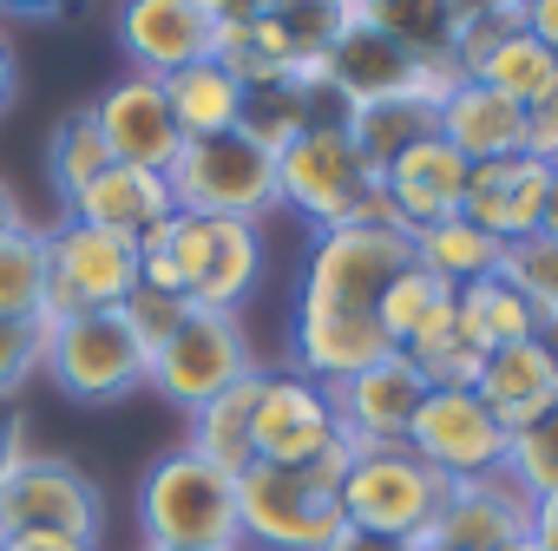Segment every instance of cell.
Returning <instances> with one entry per match:
<instances>
[{
  "label": "cell",
  "mask_w": 558,
  "mask_h": 551,
  "mask_svg": "<svg viewBox=\"0 0 558 551\" xmlns=\"http://www.w3.org/2000/svg\"><path fill=\"white\" fill-rule=\"evenodd\" d=\"M342 473L349 440L316 466H243L236 473V525L243 544L263 551H323L342 531Z\"/></svg>",
  "instance_id": "obj_1"
},
{
  "label": "cell",
  "mask_w": 558,
  "mask_h": 551,
  "mask_svg": "<svg viewBox=\"0 0 558 551\" xmlns=\"http://www.w3.org/2000/svg\"><path fill=\"white\" fill-rule=\"evenodd\" d=\"M276 197H283V210H296L316 230H336V223H388L381 177L355 151L349 119L310 125L303 138H290L283 151H276Z\"/></svg>",
  "instance_id": "obj_2"
},
{
  "label": "cell",
  "mask_w": 558,
  "mask_h": 551,
  "mask_svg": "<svg viewBox=\"0 0 558 551\" xmlns=\"http://www.w3.org/2000/svg\"><path fill=\"white\" fill-rule=\"evenodd\" d=\"M138 531L145 544H184V551H243L236 525V479L191 446H171L138 479Z\"/></svg>",
  "instance_id": "obj_3"
},
{
  "label": "cell",
  "mask_w": 558,
  "mask_h": 551,
  "mask_svg": "<svg viewBox=\"0 0 558 551\" xmlns=\"http://www.w3.org/2000/svg\"><path fill=\"white\" fill-rule=\"evenodd\" d=\"M138 249H165V262L178 269V290H184L191 309L236 316L250 303V290L263 283V230L256 223L171 210L165 223H151L138 236Z\"/></svg>",
  "instance_id": "obj_4"
},
{
  "label": "cell",
  "mask_w": 558,
  "mask_h": 551,
  "mask_svg": "<svg viewBox=\"0 0 558 551\" xmlns=\"http://www.w3.org/2000/svg\"><path fill=\"white\" fill-rule=\"evenodd\" d=\"M165 184H171V204L191 217L263 223L269 210H283V197H276V151H263L243 132L178 145V158L165 164Z\"/></svg>",
  "instance_id": "obj_5"
},
{
  "label": "cell",
  "mask_w": 558,
  "mask_h": 551,
  "mask_svg": "<svg viewBox=\"0 0 558 551\" xmlns=\"http://www.w3.org/2000/svg\"><path fill=\"white\" fill-rule=\"evenodd\" d=\"M40 368L73 407H112L145 388L151 362L132 342L119 309H93V316H66L40 329Z\"/></svg>",
  "instance_id": "obj_6"
},
{
  "label": "cell",
  "mask_w": 558,
  "mask_h": 551,
  "mask_svg": "<svg viewBox=\"0 0 558 551\" xmlns=\"http://www.w3.org/2000/svg\"><path fill=\"white\" fill-rule=\"evenodd\" d=\"M336 499H342V525L408 544L440 518L447 479L434 466H421L408 446H349V473H342Z\"/></svg>",
  "instance_id": "obj_7"
},
{
  "label": "cell",
  "mask_w": 558,
  "mask_h": 551,
  "mask_svg": "<svg viewBox=\"0 0 558 551\" xmlns=\"http://www.w3.org/2000/svg\"><path fill=\"white\" fill-rule=\"evenodd\" d=\"M0 538H80L99 551L106 538L99 479L60 453H27L0 486Z\"/></svg>",
  "instance_id": "obj_8"
},
{
  "label": "cell",
  "mask_w": 558,
  "mask_h": 551,
  "mask_svg": "<svg viewBox=\"0 0 558 551\" xmlns=\"http://www.w3.org/2000/svg\"><path fill=\"white\" fill-rule=\"evenodd\" d=\"M414 262V236L395 223H336L316 230L303 262V309H375L381 290Z\"/></svg>",
  "instance_id": "obj_9"
},
{
  "label": "cell",
  "mask_w": 558,
  "mask_h": 551,
  "mask_svg": "<svg viewBox=\"0 0 558 551\" xmlns=\"http://www.w3.org/2000/svg\"><path fill=\"white\" fill-rule=\"evenodd\" d=\"M132 290H138V243L132 236L93 230V223H73V217H60L47 230V322L119 309Z\"/></svg>",
  "instance_id": "obj_10"
},
{
  "label": "cell",
  "mask_w": 558,
  "mask_h": 551,
  "mask_svg": "<svg viewBox=\"0 0 558 551\" xmlns=\"http://www.w3.org/2000/svg\"><path fill=\"white\" fill-rule=\"evenodd\" d=\"M250 368H256V355H250L243 322H236V316H217V309H191V316H184V329L151 355L145 388H151V394H165L171 407L197 414L204 401H217L223 388H236Z\"/></svg>",
  "instance_id": "obj_11"
},
{
  "label": "cell",
  "mask_w": 558,
  "mask_h": 551,
  "mask_svg": "<svg viewBox=\"0 0 558 551\" xmlns=\"http://www.w3.org/2000/svg\"><path fill=\"white\" fill-rule=\"evenodd\" d=\"M250 446L256 466H316L342 446V420L323 381L296 368H263L256 414H250Z\"/></svg>",
  "instance_id": "obj_12"
},
{
  "label": "cell",
  "mask_w": 558,
  "mask_h": 551,
  "mask_svg": "<svg viewBox=\"0 0 558 551\" xmlns=\"http://www.w3.org/2000/svg\"><path fill=\"white\" fill-rule=\"evenodd\" d=\"M401 446L421 466H434L447 486H460V479H493L506 466L512 433L486 414V401L473 388H427V401H421Z\"/></svg>",
  "instance_id": "obj_13"
},
{
  "label": "cell",
  "mask_w": 558,
  "mask_h": 551,
  "mask_svg": "<svg viewBox=\"0 0 558 551\" xmlns=\"http://www.w3.org/2000/svg\"><path fill=\"white\" fill-rule=\"evenodd\" d=\"M323 86L355 112V106H381V99H447L453 73L447 66H421L414 53H401L388 34L349 21L336 34V47L323 53Z\"/></svg>",
  "instance_id": "obj_14"
},
{
  "label": "cell",
  "mask_w": 558,
  "mask_h": 551,
  "mask_svg": "<svg viewBox=\"0 0 558 551\" xmlns=\"http://www.w3.org/2000/svg\"><path fill=\"white\" fill-rule=\"evenodd\" d=\"M329 401H336V420H342V440L349 446H401L408 427H414V414H421V401H427V381L395 348V355L368 362L362 375L336 381Z\"/></svg>",
  "instance_id": "obj_15"
},
{
  "label": "cell",
  "mask_w": 558,
  "mask_h": 551,
  "mask_svg": "<svg viewBox=\"0 0 558 551\" xmlns=\"http://www.w3.org/2000/svg\"><path fill=\"white\" fill-rule=\"evenodd\" d=\"M112 34H119V53L132 60V73H151V79H171V73L210 60V47H217V21L197 0H119Z\"/></svg>",
  "instance_id": "obj_16"
},
{
  "label": "cell",
  "mask_w": 558,
  "mask_h": 551,
  "mask_svg": "<svg viewBox=\"0 0 558 551\" xmlns=\"http://www.w3.org/2000/svg\"><path fill=\"white\" fill-rule=\"evenodd\" d=\"M93 125H99L112 164H138V171H165L184 145L178 125H171V106H165V79H151V73L112 79L93 99Z\"/></svg>",
  "instance_id": "obj_17"
},
{
  "label": "cell",
  "mask_w": 558,
  "mask_h": 551,
  "mask_svg": "<svg viewBox=\"0 0 558 551\" xmlns=\"http://www.w3.org/2000/svg\"><path fill=\"white\" fill-rule=\"evenodd\" d=\"M545 191H551V164L532 158V151H512V158H486L466 171V197H460V217L499 243H519V236H538L545 223Z\"/></svg>",
  "instance_id": "obj_18"
},
{
  "label": "cell",
  "mask_w": 558,
  "mask_h": 551,
  "mask_svg": "<svg viewBox=\"0 0 558 551\" xmlns=\"http://www.w3.org/2000/svg\"><path fill=\"white\" fill-rule=\"evenodd\" d=\"M466 158L434 132L421 138L414 151H401L388 171H381V204H388V223L395 230H427L440 217H460V197H466Z\"/></svg>",
  "instance_id": "obj_19"
},
{
  "label": "cell",
  "mask_w": 558,
  "mask_h": 551,
  "mask_svg": "<svg viewBox=\"0 0 558 551\" xmlns=\"http://www.w3.org/2000/svg\"><path fill=\"white\" fill-rule=\"evenodd\" d=\"M290 342H296V362L290 368L310 375V381H323V388H336V381L362 375L368 362L395 355L388 335H381V322H375V309H303L296 303Z\"/></svg>",
  "instance_id": "obj_20"
},
{
  "label": "cell",
  "mask_w": 558,
  "mask_h": 551,
  "mask_svg": "<svg viewBox=\"0 0 558 551\" xmlns=\"http://www.w3.org/2000/svg\"><path fill=\"white\" fill-rule=\"evenodd\" d=\"M525 525H532V499H525L506 473H493V479H460V486H447L440 518H434L427 531H440V538L460 544V551H499V544L525 538Z\"/></svg>",
  "instance_id": "obj_21"
},
{
  "label": "cell",
  "mask_w": 558,
  "mask_h": 551,
  "mask_svg": "<svg viewBox=\"0 0 558 551\" xmlns=\"http://www.w3.org/2000/svg\"><path fill=\"white\" fill-rule=\"evenodd\" d=\"M178 204H171V184H165V171H138V164H106L73 204H66V217L73 223H93V230H112V236H145L151 223H165Z\"/></svg>",
  "instance_id": "obj_22"
},
{
  "label": "cell",
  "mask_w": 558,
  "mask_h": 551,
  "mask_svg": "<svg viewBox=\"0 0 558 551\" xmlns=\"http://www.w3.org/2000/svg\"><path fill=\"white\" fill-rule=\"evenodd\" d=\"M440 138H447L466 164L512 158V151H525V106L499 99V93L480 86V79H453L447 99H440Z\"/></svg>",
  "instance_id": "obj_23"
},
{
  "label": "cell",
  "mask_w": 558,
  "mask_h": 551,
  "mask_svg": "<svg viewBox=\"0 0 558 551\" xmlns=\"http://www.w3.org/2000/svg\"><path fill=\"white\" fill-rule=\"evenodd\" d=\"M473 394L486 401V414H493L506 433H519V427H532V420L558 401V375H551V362L538 355V342H506V348H493V355L480 362Z\"/></svg>",
  "instance_id": "obj_24"
},
{
  "label": "cell",
  "mask_w": 558,
  "mask_h": 551,
  "mask_svg": "<svg viewBox=\"0 0 558 551\" xmlns=\"http://www.w3.org/2000/svg\"><path fill=\"white\" fill-rule=\"evenodd\" d=\"M355 21L388 34L421 66H447L453 73V34H460L453 0H355Z\"/></svg>",
  "instance_id": "obj_25"
},
{
  "label": "cell",
  "mask_w": 558,
  "mask_h": 551,
  "mask_svg": "<svg viewBox=\"0 0 558 551\" xmlns=\"http://www.w3.org/2000/svg\"><path fill=\"white\" fill-rule=\"evenodd\" d=\"M256 388H263V368H250L236 388H223L217 401H204L197 414H184L191 420V453L197 460H210V466H223L230 479L243 473V466H256V446H250V414H256Z\"/></svg>",
  "instance_id": "obj_26"
},
{
  "label": "cell",
  "mask_w": 558,
  "mask_h": 551,
  "mask_svg": "<svg viewBox=\"0 0 558 551\" xmlns=\"http://www.w3.org/2000/svg\"><path fill=\"white\" fill-rule=\"evenodd\" d=\"M165 106H171L178 138L191 145V138L236 132V119H243V86H236L217 60H197V66H184V73L165 79Z\"/></svg>",
  "instance_id": "obj_27"
},
{
  "label": "cell",
  "mask_w": 558,
  "mask_h": 551,
  "mask_svg": "<svg viewBox=\"0 0 558 551\" xmlns=\"http://www.w3.org/2000/svg\"><path fill=\"white\" fill-rule=\"evenodd\" d=\"M453 329H460L480 355H493V348H506V342H532L538 316H532V303L506 283V276H480V283L453 290Z\"/></svg>",
  "instance_id": "obj_28"
},
{
  "label": "cell",
  "mask_w": 558,
  "mask_h": 551,
  "mask_svg": "<svg viewBox=\"0 0 558 551\" xmlns=\"http://www.w3.org/2000/svg\"><path fill=\"white\" fill-rule=\"evenodd\" d=\"M414 262L427 276H440L447 290H466V283H480V276H499L506 243L486 236V230H473L466 217H440V223L414 230Z\"/></svg>",
  "instance_id": "obj_29"
},
{
  "label": "cell",
  "mask_w": 558,
  "mask_h": 551,
  "mask_svg": "<svg viewBox=\"0 0 558 551\" xmlns=\"http://www.w3.org/2000/svg\"><path fill=\"white\" fill-rule=\"evenodd\" d=\"M440 132V99H381V106H355L349 112V138L368 158V171L381 177L401 151H414L421 138Z\"/></svg>",
  "instance_id": "obj_30"
},
{
  "label": "cell",
  "mask_w": 558,
  "mask_h": 551,
  "mask_svg": "<svg viewBox=\"0 0 558 551\" xmlns=\"http://www.w3.org/2000/svg\"><path fill=\"white\" fill-rule=\"evenodd\" d=\"M0 322H47V230L34 223L0 236Z\"/></svg>",
  "instance_id": "obj_31"
},
{
  "label": "cell",
  "mask_w": 558,
  "mask_h": 551,
  "mask_svg": "<svg viewBox=\"0 0 558 551\" xmlns=\"http://www.w3.org/2000/svg\"><path fill=\"white\" fill-rule=\"evenodd\" d=\"M453 309V290L440 283V276H427L421 262H408L395 283L381 290V303H375V322H381V335H388V348H408L434 316H447Z\"/></svg>",
  "instance_id": "obj_32"
},
{
  "label": "cell",
  "mask_w": 558,
  "mask_h": 551,
  "mask_svg": "<svg viewBox=\"0 0 558 551\" xmlns=\"http://www.w3.org/2000/svg\"><path fill=\"white\" fill-rule=\"evenodd\" d=\"M106 164H112V151H106V138H99V125H93V106H73V112L53 125V138H47V177H53L60 204H73Z\"/></svg>",
  "instance_id": "obj_33"
},
{
  "label": "cell",
  "mask_w": 558,
  "mask_h": 551,
  "mask_svg": "<svg viewBox=\"0 0 558 551\" xmlns=\"http://www.w3.org/2000/svg\"><path fill=\"white\" fill-rule=\"evenodd\" d=\"M473 79H480V86H493V93H499V99H512V106H538V99H545V86L558 79V60H551L532 34H512V40H506L480 73H473Z\"/></svg>",
  "instance_id": "obj_34"
},
{
  "label": "cell",
  "mask_w": 558,
  "mask_h": 551,
  "mask_svg": "<svg viewBox=\"0 0 558 551\" xmlns=\"http://www.w3.org/2000/svg\"><path fill=\"white\" fill-rule=\"evenodd\" d=\"M525 499H545V492H558V401L532 420V427H519L512 433V446H506V466H499Z\"/></svg>",
  "instance_id": "obj_35"
},
{
  "label": "cell",
  "mask_w": 558,
  "mask_h": 551,
  "mask_svg": "<svg viewBox=\"0 0 558 551\" xmlns=\"http://www.w3.org/2000/svg\"><path fill=\"white\" fill-rule=\"evenodd\" d=\"M269 21L283 27L296 66H310V60H323V53L336 47V34L355 21V8H349V0H276V14H269Z\"/></svg>",
  "instance_id": "obj_36"
},
{
  "label": "cell",
  "mask_w": 558,
  "mask_h": 551,
  "mask_svg": "<svg viewBox=\"0 0 558 551\" xmlns=\"http://www.w3.org/2000/svg\"><path fill=\"white\" fill-rule=\"evenodd\" d=\"M499 276L532 303V316H558V243H551V236H519V243H506Z\"/></svg>",
  "instance_id": "obj_37"
},
{
  "label": "cell",
  "mask_w": 558,
  "mask_h": 551,
  "mask_svg": "<svg viewBox=\"0 0 558 551\" xmlns=\"http://www.w3.org/2000/svg\"><path fill=\"white\" fill-rule=\"evenodd\" d=\"M512 34H525V14L519 8H506V0H493V8H480V14H466L460 21V34H453V79H473Z\"/></svg>",
  "instance_id": "obj_38"
},
{
  "label": "cell",
  "mask_w": 558,
  "mask_h": 551,
  "mask_svg": "<svg viewBox=\"0 0 558 551\" xmlns=\"http://www.w3.org/2000/svg\"><path fill=\"white\" fill-rule=\"evenodd\" d=\"M119 316H125L132 342H138V348H145V362H151V355H158V348H165V342L184 329L191 303H184V296H171V290H145V283H138V290L119 303Z\"/></svg>",
  "instance_id": "obj_39"
},
{
  "label": "cell",
  "mask_w": 558,
  "mask_h": 551,
  "mask_svg": "<svg viewBox=\"0 0 558 551\" xmlns=\"http://www.w3.org/2000/svg\"><path fill=\"white\" fill-rule=\"evenodd\" d=\"M34 368H40V329L34 322H0V401L21 394Z\"/></svg>",
  "instance_id": "obj_40"
},
{
  "label": "cell",
  "mask_w": 558,
  "mask_h": 551,
  "mask_svg": "<svg viewBox=\"0 0 558 551\" xmlns=\"http://www.w3.org/2000/svg\"><path fill=\"white\" fill-rule=\"evenodd\" d=\"M525 151L545 158V164H558V79L545 86L538 106H525Z\"/></svg>",
  "instance_id": "obj_41"
},
{
  "label": "cell",
  "mask_w": 558,
  "mask_h": 551,
  "mask_svg": "<svg viewBox=\"0 0 558 551\" xmlns=\"http://www.w3.org/2000/svg\"><path fill=\"white\" fill-rule=\"evenodd\" d=\"M27 460V401L8 394L0 401V486H8V473Z\"/></svg>",
  "instance_id": "obj_42"
},
{
  "label": "cell",
  "mask_w": 558,
  "mask_h": 551,
  "mask_svg": "<svg viewBox=\"0 0 558 551\" xmlns=\"http://www.w3.org/2000/svg\"><path fill=\"white\" fill-rule=\"evenodd\" d=\"M197 8H204L217 27H243V21H263V14H276V0H197Z\"/></svg>",
  "instance_id": "obj_43"
},
{
  "label": "cell",
  "mask_w": 558,
  "mask_h": 551,
  "mask_svg": "<svg viewBox=\"0 0 558 551\" xmlns=\"http://www.w3.org/2000/svg\"><path fill=\"white\" fill-rule=\"evenodd\" d=\"M519 14H525V34H532V40L558 60V0H525Z\"/></svg>",
  "instance_id": "obj_44"
},
{
  "label": "cell",
  "mask_w": 558,
  "mask_h": 551,
  "mask_svg": "<svg viewBox=\"0 0 558 551\" xmlns=\"http://www.w3.org/2000/svg\"><path fill=\"white\" fill-rule=\"evenodd\" d=\"M525 531L538 538V551H558V492L532 499V525H525Z\"/></svg>",
  "instance_id": "obj_45"
},
{
  "label": "cell",
  "mask_w": 558,
  "mask_h": 551,
  "mask_svg": "<svg viewBox=\"0 0 558 551\" xmlns=\"http://www.w3.org/2000/svg\"><path fill=\"white\" fill-rule=\"evenodd\" d=\"M0 14H14V21H66L73 0H0Z\"/></svg>",
  "instance_id": "obj_46"
},
{
  "label": "cell",
  "mask_w": 558,
  "mask_h": 551,
  "mask_svg": "<svg viewBox=\"0 0 558 551\" xmlns=\"http://www.w3.org/2000/svg\"><path fill=\"white\" fill-rule=\"evenodd\" d=\"M323 551H408L401 538H375V531H355V525H342Z\"/></svg>",
  "instance_id": "obj_47"
},
{
  "label": "cell",
  "mask_w": 558,
  "mask_h": 551,
  "mask_svg": "<svg viewBox=\"0 0 558 551\" xmlns=\"http://www.w3.org/2000/svg\"><path fill=\"white\" fill-rule=\"evenodd\" d=\"M14 93H21V60H14V40L0 34V112L14 106Z\"/></svg>",
  "instance_id": "obj_48"
},
{
  "label": "cell",
  "mask_w": 558,
  "mask_h": 551,
  "mask_svg": "<svg viewBox=\"0 0 558 551\" xmlns=\"http://www.w3.org/2000/svg\"><path fill=\"white\" fill-rule=\"evenodd\" d=\"M0 551H93L80 538H0Z\"/></svg>",
  "instance_id": "obj_49"
},
{
  "label": "cell",
  "mask_w": 558,
  "mask_h": 551,
  "mask_svg": "<svg viewBox=\"0 0 558 551\" xmlns=\"http://www.w3.org/2000/svg\"><path fill=\"white\" fill-rule=\"evenodd\" d=\"M532 342H538V355H545V362H551V375H558V316H538Z\"/></svg>",
  "instance_id": "obj_50"
},
{
  "label": "cell",
  "mask_w": 558,
  "mask_h": 551,
  "mask_svg": "<svg viewBox=\"0 0 558 551\" xmlns=\"http://www.w3.org/2000/svg\"><path fill=\"white\" fill-rule=\"evenodd\" d=\"M538 236L558 243V164H551V191H545V223H538Z\"/></svg>",
  "instance_id": "obj_51"
},
{
  "label": "cell",
  "mask_w": 558,
  "mask_h": 551,
  "mask_svg": "<svg viewBox=\"0 0 558 551\" xmlns=\"http://www.w3.org/2000/svg\"><path fill=\"white\" fill-rule=\"evenodd\" d=\"M14 223H27V217H21V197H14L8 184H0V236H8Z\"/></svg>",
  "instance_id": "obj_52"
},
{
  "label": "cell",
  "mask_w": 558,
  "mask_h": 551,
  "mask_svg": "<svg viewBox=\"0 0 558 551\" xmlns=\"http://www.w3.org/2000/svg\"><path fill=\"white\" fill-rule=\"evenodd\" d=\"M480 8H493V0H453V14L466 21V14H480Z\"/></svg>",
  "instance_id": "obj_53"
},
{
  "label": "cell",
  "mask_w": 558,
  "mask_h": 551,
  "mask_svg": "<svg viewBox=\"0 0 558 551\" xmlns=\"http://www.w3.org/2000/svg\"><path fill=\"white\" fill-rule=\"evenodd\" d=\"M499 551H538V538L525 531V538H512V544H499Z\"/></svg>",
  "instance_id": "obj_54"
},
{
  "label": "cell",
  "mask_w": 558,
  "mask_h": 551,
  "mask_svg": "<svg viewBox=\"0 0 558 551\" xmlns=\"http://www.w3.org/2000/svg\"><path fill=\"white\" fill-rule=\"evenodd\" d=\"M145 551H184V544H145Z\"/></svg>",
  "instance_id": "obj_55"
},
{
  "label": "cell",
  "mask_w": 558,
  "mask_h": 551,
  "mask_svg": "<svg viewBox=\"0 0 558 551\" xmlns=\"http://www.w3.org/2000/svg\"><path fill=\"white\" fill-rule=\"evenodd\" d=\"M506 8H525V0H506Z\"/></svg>",
  "instance_id": "obj_56"
},
{
  "label": "cell",
  "mask_w": 558,
  "mask_h": 551,
  "mask_svg": "<svg viewBox=\"0 0 558 551\" xmlns=\"http://www.w3.org/2000/svg\"><path fill=\"white\" fill-rule=\"evenodd\" d=\"M349 8H355V0H349Z\"/></svg>",
  "instance_id": "obj_57"
}]
</instances>
